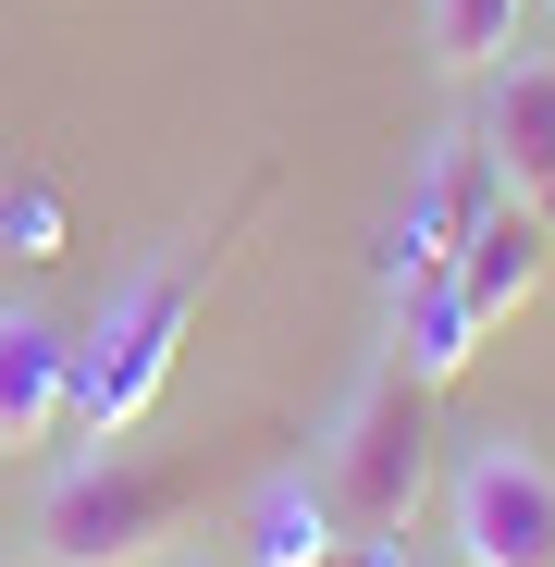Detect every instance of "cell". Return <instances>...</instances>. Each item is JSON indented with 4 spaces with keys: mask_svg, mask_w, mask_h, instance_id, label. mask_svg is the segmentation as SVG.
Listing matches in <instances>:
<instances>
[{
    "mask_svg": "<svg viewBox=\"0 0 555 567\" xmlns=\"http://www.w3.org/2000/svg\"><path fill=\"white\" fill-rule=\"evenodd\" d=\"M321 494H333V518H346L358 543H395V530L420 518V494H432V383H420L408 358H383V370L358 383V408L333 420Z\"/></svg>",
    "mask_w": 555,
    "mask_h": 567,
    "instance_id": "6da1fadb",
    "label": "cell"
},
{
    "mask_svg": "<svg viewBox=\"0 0 555 567\" xmlns=\"http://www.w3.org/2000/svg\"><path fill=\"white\" fill-rule=\"evenodd\" d=\"M185 309H198V259H148L124 297L100 309V333L74 346V432H136L173 383V346H185Z\"/></svg>",
    "mask_w": 555,
    "mask_h": 567,
    "instance_id": "7a4b0ae2",
    "label": "cell"
},
{
    "mask_svg": "<svg viewBox=\"0 0 555 567\" xmlns=\"http://www.w3.org/2000/svg\"><path fill=\"white\" fill-rule=\"evenodd\" d=\"M173 530H185V468L112 456V444L86 456V468H62L50 506H38V555L50 567H148Z\"/></svg>",
    "mask_w": 555,
    "mask_h": 567,
    "instance_id": "3957f363",
    "label": "cell"
},
{
    "mask_svg": "<svg viewBox=\"0 0 555 567\" xmlns=\"http://www.w3.org/2000/svg\"><path fill=\"white\" fill-rule=\"evenodd\" d=\"M456 555L470 567H555V456L494 432L456 468Z\"/></svg>",
    "mask_w": 555,
    "mask_h": 567,
    "instance_id": "277c9868",
    "label": "cell"
},
{
    "mask_svg": "<svg viewBox=\"0 0 555 567\" xmlns=\"http://www.w3.org/2000/svg\"><path fill=\"white\" fill-rule=\"evenodd\" d=\"M74 432V333L13 309L0 321V456H38Z\"/></svg>",
    "mask_w": 555,
    "mask_h": 567,
    "instance_id": "5b68a950",
    "label": "cell"
},
{
    "mask_svg": "<svg viewBox=\"0 0 555 567\" xmlns=\"http://www.w3.org/2000/svg\"><path fill=\"white\" fill-rule=\"evenodd\" d=\"M482 148L506 173V198L531 223H555V62H506L494 100H482Z\"/></svg>",
    "mask_w": 555,
    "mask_h": 567,
    "instance_id": "8992f818",
    "label": "cell"
},
{
    "mask_svg": "<svg viewBox=\"0 0 555 567\" xmlns=\"http://www.w3.org/2000/svg\"><path fill=\"white\" fill-rule=\"evenodd\" d=\"M494 198H506V173H494V148L482 136H444L432 148V173H420V198H408V271H444L456 247H470L482 223H494Z\"/></svg>",
    "mask_w": 555,
    "mask_h": 567,
    "instance_id": "52a82bcc",
    "label": "cell"
},
{
    "mask_svg": "<svg viewBox=\"0 0 555 567\" xmlns=\"http://www.w3.org/2000/svg\"><path fill=\"white\" fill-rule=\"evenodd\" d=\"M444 271H456V297H470V321L494 333V321H518V309L543 297V271H555V223H531L518 198H494V223L456 247Z\"/></svg>",
    "mask_w": 555,
    "mask_h": 567,
    "instance_id": "ba28073f",
    "label": "cell"
},
{
    "mask_svg": "<svg viewBox=\"0 0 555 567\" xmlns=\"http://www.w3.org/2000/svg\"><path fill=\"white\" fill-rule=\"evenodd\" d=\"M395 358L420 370L432 395L482 358V321H470V297H456V271H408V284H395Z\"/></svg>",
    "mask_w": 555,
    "mask_h": 567,
    "instance_id": "9c48e42d",
    "label": "cell"
},
{
    "mask_svg": "<svg viewBox=\"0 0 555 567\" xmlns=\"http://www.w3.org/2000/svg\"><path fill=\"white\" fill-rule=\"evenodd\" d=\"M518 13L531 0H420V25H432V62L444 74H494L518 50Z\"/></svg>",
    "mask_w": 555,
    "mask_h": 567,
    "instance_id": "30bf717a",
    "label": "cell"
},
{
    "mask_svg": "<svg viewBox=\"0 0 555 567\" xmlns=\"http://www.w3.org/2000/svg\"><path fill=\"white\" fill-rule=\"evenodd\" d=\"M333 543H346V518H333L321 482H271L259 494V567H321Z\"/></svg>",
    "mask_w": 555,
    "mask_h": 567,
    "instance_id": "8fae6325",
    "label": "cell"
},
{
    "mask_svg": "<svg viewBox=\"0 0 555 567\" xmlns=\"http://www.w3.org/2000/svg\"><path fill=\"white\" fill-rule=\"evenodd\" d=\"M321 567H395V543H358V530H346V543H333Z\"/></svg>",
    "mask_w": 555,
    "mask_h": 567,
    "instance_id": "7c38bea8",
    "label": "cell"
}]
</instances>
